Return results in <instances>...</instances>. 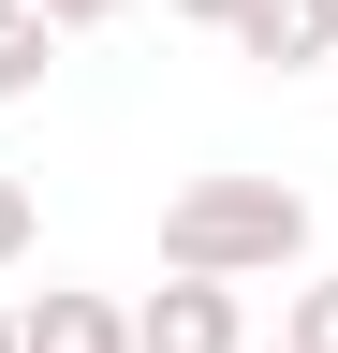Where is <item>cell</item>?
I'll return each mask as SVG.
<instances>
[{"label":"cell","mask_w":338,"mask_h":353,"mask_svg":"<svg viewBox=\"0 0 338 353\" xmlns=\"http://www.w3.org/2000/svg\"><path fill=\"white\" fill-rule=\"evenodd\" d=\"M279 353H338V265L279 294Z\"/></svg>","instance_id":"cell-6"},{"label":"cell","mask_w":338,"mask_h":353,"mask_svg":"<svg viewBox=\"0 0 338 353\" xmlns=\"http://www.w3.org/2000/svg\"><path fill=\"white\" fill-rule=\"evenodd\" d=\"M177 15H191V30H221V15H235V0H177Z\"/></svg>","instance_id":"cell-9"},{"label":"cell","mask_w":338,"mask_h":353,"mask_svg":"<svg viewBox=\"0 0 338 353\" xmlns=\"http://www.w3.org/2000/svg\"><path fill=\"white\" fill-rule=\"evenodd\" d=\"M221 44L265 59V74H324V59H338V0H235Z\"/></svg>","instance_id":"cell-3"},{"label":"cell","mask_w":338,"mask_h":353,"mask_svg":"<svg viewBox=\"0 0 338 353\" xmlns=\"http://www.w3.org/2000/svg\"><path fill=\"white\" fill-rule=\"evenodd\" d=\"M250 353H265V339H250Z\"/></svg>","instance_id":"cell-11"},{"label":"cell","mask_w":338,"mask_h":353,"mask_svg":"<svg viewBox=\"0 0 338 353\" xmlns=\"http://www.w3.org/2000/svg\"><path fill=\"white\" fill-rule=\"evenodd\" d=\"M162 265L177 280H294L309 265V192L294 176H191L162 206Z\"/></svg>","instance_id":"cell-1"},{"label":"cell","mask_w":338,"mask_h":353,"mask_svg":"<svg viewBox=\"0 0 338 353\" xmlns=\"http://www.w3.org/2000/svg\"><path fill=\"white\" fill-rule=\"evenodd\" d=\"M30 236H45V206H30V176L0 162V265H30Z\"/></svg>","instance_id":"cell-7"},{"label":"cell","mask_w":338,"mask_h":353,"mask_svg":"<svg viewBox=\"0 0 338 353\" xmlns=\"http://www.w3.org/2000/svg\"><path fill=\"white\" fill-rule=\"evenodd\" d=\"M15 353H133V309H118V294H30L15 309Z\"/></svg>","instance_id":"cell-4"},{"label":"cell","mask_w":338,"mask_h":353,"mask_svg":"<svg viewBox=\"0 0 338 353\" xmlns=\"http://www.w3.org/2000/svg\"><path fill=\"white\" fill-rule=\"evenodd\" d=\"M0 353H15V309H0Z\"/></svg>","instance_id":"cell-10"},{"label":"cell","mask_w":338,"mask_h":353,"mask_svg":"<svg viewBox=\"0 0 338 353\" xmlns=\"http://www.w3.org/2000/svg\"><path fill=\"white\" fill-rule=\"evenodd\" d=\"M133 353H250V294H235V280H177V265H162V294L133 309Z\"/></svg>","instance_id":"cell-2"},{"label":"cell","mask_w":338,"mask_h":353,"mask_svg":"<svg viewBox=\"0 0 338 353\" xmlns=\"http://www.w3.org/2000/svg\"><path fill=\"white\" fill-rule=\"evenodd\" d=\"M45 74H59V15H30V0H0V103H30Z\"/></svg>","instance_id":"cell-5"},{"label":"cell","mask_w":338,"mask_h":353,"mask_svg":"<svg viewBox=\"0 0 338 353\" xmlns=\"http://www.w3.org/2000/svg\"><path fill=\"white\" fill-rule=\"evenodd\" d=\"M30 15H59V30H118L133 0H30Z\"/></svg>","instance_id":"cell-8"}]
</instances>
